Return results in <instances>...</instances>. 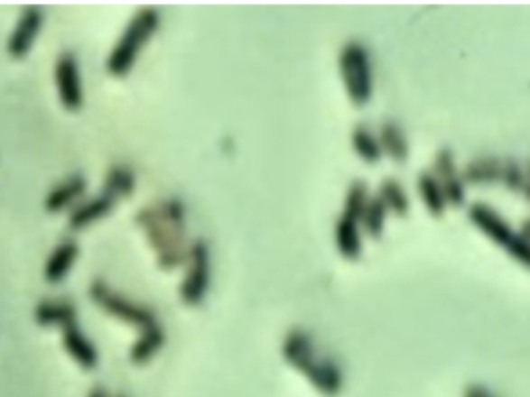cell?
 <instances>
[{
    "label": "cell",
    "instance_id": "8",
    "mask_svg": "<svg viewBox=\"0 0 530 397\" xmlns=\"http://www.w3.org/2000/svg\"><path fill=\"white\" fill-rule=\"evenodd\" d=\"M54 83L59 102L67 112H77L83 106V83L79 60L73 52H62L54 62Z\"/></svg>",
    "mask_w": 530,
    "mask_h": 397
},
{
    "label": "cell",
    "instance_id": "18",
    "mask_svg": "<svg viewBox=\"0 0 530 397\" xmlns=\"http://www.w3.org/2000/svg\"><path fill=\"white\" fill-rule=\"evenodd\" d=\"M379 147H381V153H387L394 162H398V164H404L408 160V139L406 134L402 133V129L392 120H387V123L381 125L379 129Z\"/></svg>",
    "mask_w": 530,
    "mask_h": 397
},
{
    "label": "cell",
    "instance_id": "2",
    "mask_svg": "<svg viewBox=\"0 0 530 397\" xmlns=\"http://www.w3.org/2000/svg\"><path fill=\"white\" fill-rule=\"evenodd\" d=\"M282 354L288 365L301 371L317 392L325 397H336L344 387V374L334 360L315 350L313 337L305 329H291L282 344Z\"/></svg>",
    "mask_w": 530,
    "mask_h": 397
},
{
    "label": "cell",
    "instance_id": "28",
    "mask_svg": "<svg viewBox=\"0 0 530 397\" xmlns=\"http://www.w3.org/2000/svg\"><path fill=\"white\" fill-rule=\"evenodd\" d=\"M88 397H110V395H108V392H106V389H104V387H100V385H98V387H94V389H91V392L88 393Z\"/></svg>",
    "mask_w": 530,
    "mask_h": 397
},
{
    "label": "cell",
    "instance_id": "9",
    "mask_svg": "<svg viewBox=\"0 0 530 397\" xmlns=\"http://www.w3.org/2000/svg\"><path fill=\"white\" fill-rule=\"evenodd\" d=\"M44 30V11L40 6L30 5L21 11L15 27L6 40V54L13 60H23L38 40V35Z\"/></svg>",
    "mask_w": 530,
    "mask_h": 397
},
{
    "label": "cell",
    "instance_id": "22",
    "mask_svg": "<svg viewBox=\"0 0 530 397\" xmlns=\"http://www.w3.org/2000/svg\"><path fill=\"white\" fill-rule=\"evenodd\" d=\"M377 197L381 198V203L386 205V209L394 211V214L400 217H404L408 214V209H411V201H408L406 190L395 179L381 180Z\"/></svg>",
    "mask_w": 530,
    "mask_h": 397
},
{
    "label": "cell",
    "instance_id": "20",
    "mask_svg": "<svg viewBox=\"0 0 530 397\" xmlns=\"http://www.w3.org/2000/svg\"><path fill=\"white\" fill-rule=\"evenodd\" d=\"M419 193H421L423 203H425V208L431 216L442 217L445 214L448 203H445V197L442 193L440 182H437V179L431 172L419 174Z\"/></svg>",
    "mask_w": 530,
    "mask_h": 397
},
{
    "label": "cell",
    "instance_id": "23",
    "mask_svg": "<svg viewBox=\"0 0 530 397\" xmlns=\"http://www.w3.org/2000/svg\"><path fill=\"white\" fill-rule=\"evenodd\" d=\"M352 147H355L358 158L367 162V164H377L381 155H384L377 137L365 125H357L355 131H352Z\"/></svg>",
    "mask_w": 530,
    "mask_h": 397
},
{
    "label": "cell",
    "instance_id": "3",
    "mask_svg": "<svg viewBox=\"0 0 530 397\" xmlns=\"http://www.w3.org/2000/svg\"><path fill=\"white\" fill-rule=\"evenodd\" d=\"M160 11L155 6H141L131 17L129 23L120 33L118 42L108 54L106 70L112 77H126L135 67L141 50L150 42L160 27Z\"/></svg>",
    "mask_w": 530,
    "mask_h": 397
},
{
    "label": "cell",
    "instance_id": "17",
    "mask_svg": "<svg viewBox=\"0 0 530 397\" xmlns=\"http://www.w3.org/2000/svg\"><path fill=\"white\" fill-rule=\"evenodd\" d=\"M336 246H338V253H340L344 259L357 261L360 257V253H363V243H360L358 222L355 217H349L342 214V217L338 219Z\"/></svg>",
    "mask_w": 530,
    "mask_h": 397
},
{
    "label": "cell",
    "instance_id": "11",
    "mask_svg": "<svg viewBox=\"0 0 530 397\" xmlns=\"http://www.w3.org/2000/svg\"><path fill=\"white\" fill-rule=\"evenodd\" d=\"M62 346L70 358L79 365L83 371H96L100 365V354H98L96 344L81 331L77 323H70L62 328Z\"/></svg>",
    "mask_w": 530,
    "mask_h": 397
},
{
    "label": "cell",
    "instance_id": "10",
    "mask_svg": "<svg viewBox=\"0 0 530 397\" xmlns=\"http://www.w3.org/2000/svg\"><path fill=\"white\" fill-rule=\"evenodd\" d=\"M435 179L440 182L442 193L445 197V203L454 205V208H462L466 201V187L460 172L456 168L454 152L450 147H442L435 158Z\"/></svg>",
    "mask_w": 530,
    "mask_h": 397
},
{
    "label": "cell",
    "instance_id": "25",
    "mask_svg": "<svg viewBox=\"0 0 530 397\" xmlns=\"http://www.w3.org/2000/svg\"><path fill=\"white\" fill-rule=\"evenodd\" d=\"M367 203H369V189L363 180H355L344 198V216L355 217L357 222H360Z\"/></svg>",
    "mask_w": 530,
    "mask_h": 397
},
{
    "label": "cell",
    "instance_id": "12",
    "mask_svg": "<svg viewBox=\"0 0 530 397\" xmlns=\"http://www.w3.org/2000/svg\"><path fill=\"white\" fill-rule=\"evenodd\" d=\"M77 257H79V245H77L73 238L60 240V243L52 248V253L48 254L44 265V280L48 283H52V286L60 283L70 273Z\"/></svg>",
    "mask_w": 530,
    "mask_h": 397
},
{
    "label": "cell",
    "instance_id": "6",
    "mask_svg": "<svg viewBox=\"0 0 530 397\" xmlns=\"http://www.w3.org/2000/svg\"><path fill=\"white\" fill-rule=\"evenodd\" d=\"M88 294H89L91 300L98 304V307L104 309L110 317L120 319V321L137 325V328H141V329L147 328V325L155 323V315H153L152 309L144 307V304L131 302L129 298L120 296L104 280L91 282Z\"/></svg>",
    "mask_w": 530,
    "mask_h": 397
},
{
    "label": "cell",
    "instance_id": "19",
    "mask_svg": "<svg viewBox=\"0 0 530 397\" xmlns=\"http://www.w3.org/2000/svg\"><path fill=\"white\" fill-rule=\"evenodd\" d=\"M462 180L470 184H493L501 180V160L485 155V158H477L469 162V166L464 168Z\"/></svg>",
    "mask_w": 530,
    "mask_h": 397
},
{
    "label": "cell",
    "instance_id": "15",
    "mask_svg": "<svg viewBox=\"0 0 530 397\" xmlns=\"http://www.w3.org/2000/svg\"><path fill=\"white\" fill-rule=\"evenodd\" d=\"M116 205V198H112L110 195H98L94 198H89V201L77 205V208L70 211L69 216V228L70 230H86L88 226L96 224L98 219H102L110 214L112 209H115Z\"/></svg>",
    "mask_w": 530,
    "mask_h": 397
},
{
    "label": "cell",
    "instance_id": "27",
    "mask_svg": "<svg viewBox=\"0 0 530 397\" xmlns=\"http://www.w3.org/2000/svg\"><path fill=\"white\" fill-rule=\"evenodd\" d=\"M464 397H497L491 389H487L485 385H469L464 392Z\"/></svg>",
    "mask_w": 530,
    "mask_h": 397
},
{
    "label": "cell",
    "instance_id": "29",
    "mask_svg": "<svg viewBox=\"0 0 530 397\" xmlns=\"http://www.w3.org/2000/svg\"><path fill=\"white\" fill-rule=\"evenodd\" d=\"M116 397H123V395H116Z\"/></svg>",
    "mask_w": 530,
    "mask_h": 397
},
{
    "label": "cell",
    "instance_id": "4",
    "mask_svg": "<svg viewBox=\"0 0 530 397\" xmlns=\"http://www.w3.org/2000/svg\"><path fill=\"white\" fill-rule=\"evenodd\" d=\"M340 75L346 96L357 108H363L373 97V67L365 44L352 40L346 42L340 52Z\"/></svg>",
    "mask_w": 530,
    "mask_h": 397
},
{
    "label": "cell",
    "instance_id": "14",
    "mask_svg": "<svg viewBox=\"0 0 530 397\" xmlns=\"http://www.w3.org/2000/svg\"><path fill=\"white\" fill-rule=\"evenodd\" d=\"M40 328H67L77 323V307L70 300H40L33 309Z\"/></svg>",
    "mask_w": 530,
    "mask_h": 397
},
{
    "label": "cell",
    "instance_id": "16",
    "mask_svg": "<svg viewBox=\"0 0 530 397\" xmlns=\"http://www.w3.org/2000/svg\"><path fill=\"white\" fill-rule=\"evenodd\" d=\"M164 344H166L164 328H162L158 321L147 325V328H144V331H141L137 342L131 346V352H129L131 363L137 366H144L145 363H150L162 347H164Z\"/></svg>",
    "mask_w": 530,
    "mask_h": 397
},
{
    "label": "cell",
    "instance_id": "26",
    "mask_svg": "<svg viewBox=\"0 0 530 397\" xmlns=\"http://www.w3.org/2000/svg\"><path fill=\"white\" fill-rule=\"evenodd\" d=\"M501 180H504L506 187L514 190V193L526 195V189H528L526 170L518 160L510 158V160L501 162Z\"/></svg>",
    "mask_w": 530,
    "mask_h": 397
},
{
    "label": "cell",
    "instance_id": "7",
    "mask_svg": "<svg viewBox=\"0 0 530 397\" xmlns=\"http://www.w3.org/2000/svg\"><path fill=\"white\" fill-rule=\"evenodd\" d=\"M189 272L181 283V300L187 307H200L211 282V253L206 240H195L189 248Z\"/></svg>",
    "mask_w": 530,
    "mask_h": 397
},
{
    "label": "cell",
    "instance_id": "13",
    "mask_svg": "<svg viewBox=\"0 0 530 397\" xmlns=\"http://www.w3.org/2000/svg\"><path fill=\"white\" fill-rule=\"evenodd\" d=\"M88 179L83 174H70L69 179L56 184V187L46 195L44 209L48 214H59V211L67 209L70 203L86 195Z\"/></svg>",
    "mask_w": 530,
    "mask_h": 397
},
{
    "label": "cell",
    "instance_id": "21",
    "mask_svg": "<svg viewBox=\"0 0 530 397\" xmlns=\"http://www.w3.org/2000/svg\"><path fill=\"white\" fill-rule=\"evenodd\" d=\"M135 190V174L126 166H112L104 179L102 193L110 195L112 198H125Z\"/></svg>",
    "mask_w": 530,
    "mask_h": 397
},
{
    "label": "cell",
    "instance_id": "24",
    "mask_svg": "<svg viewBox=\"0 0 530 397\" xmlns=\"http://www.w3.org/2000/svg\"><path fill=\"white\" fill-rule=\"evenodd\" d=\"M386 214H387V209H386V205L381 203V198L377 195L369 197V203H367L360 222L365 224V230L371 238H381V234H384Z\"/></svg>",
    "mask_w": 530,
    "mask_h": 397
},
{
    "label": "cell",
    "instance_id": "1",
    "mask_svg": "<svg viewBox=\"0 0 530 397\" xmlns=\"http://www.w3.org/2000/svg\"><path fill=\"white\" fill-rule=\"evenodd\" d=\"M135 224L145 230L147 240L158 254L160 269H174L189 257L185 251V205L179 198H162V201L139 209Z\"/></svg>",
    "mask_w": 530,
    "mask_h": 397
},
{
    "label": "cell",
    "instance_id": "5",
    "mask_svg": "<svg viewBox=\"0 0 530 397\" xmlns=\"http://www.w3.org/2000/svg\"><path fill=\"white\" fill-rule=\"evenodd\" d=\"M470 222L485 234L487 238H491L493 243L506 248L507 254L518 261L520 265H528V243L525 234L514 230L510 224L501 217L496 209L489 208L485 203H475L469 209Z\"/></svg>",
    "mask_w": 530,
    "mask_h": 397
}]
</instances>
